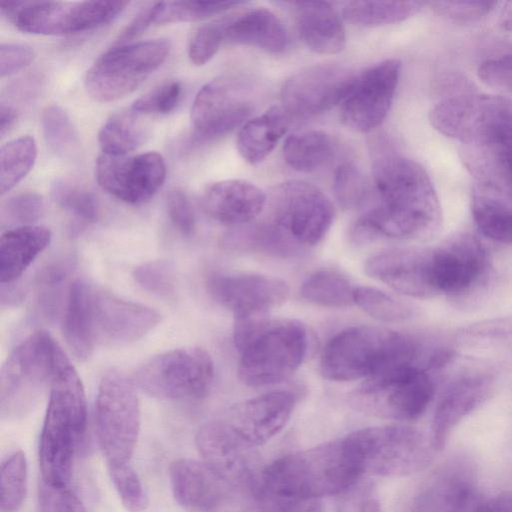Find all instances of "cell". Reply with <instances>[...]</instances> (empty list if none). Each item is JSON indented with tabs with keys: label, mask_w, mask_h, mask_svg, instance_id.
Here are the masks:
<instances>
[{
	"label": "cell",
	"mask_w": 512,
	"mask_h": 512,
	"mask_svg": "<svg viewBox=\"0 0 512 512\" xmlns=\"http://www.w3.org/2000/svg\"><path fill=\"white\" fill-rule=\"evenodd\" d=\"M485 394V385L473 378L463 379L446 391L431 426L429 438L435 451L444 448L455 426L483 401Z\"/></svg>",
	"instance_id": "cell-31"
},
{
	"label": "cell",
	"mask_w": 512,
	"mask_h": 512,
	"mask_svg": "<svg viewBox=\"0 0 512 512\" xmlns=\"http://www.w3.org/2000/svg\"><path fill=\"white\" fill-rule=\"evenodd\" d=\"M167 39L157 38L116 45L87 70L84 87L100 103L113 102L134 92L166 60Z\"/></svg>",
	"instance_id": "cell-10"
},
{
	"label": "cell",
	"mask_w": 512,
	"mask_h": 512,
	"mask_svg": "<svg viewBox=\"0 0 512 512\" xmlns=\"http://www.w3.org/2000/svg\"><path fill=\"white\" fill-rule=\"evenodd\" d=\"M35 58L34 50L25 44L2 43L0 45V76H11L24 69Z\"/></svg>",
	"instance_id": "cell-55"
},
{
	"label": "cell",
	"mask_w": 512,
	"mask_h": 512,
	"mask_svg": "<svg viewBox=\"0 0 512 512\" xmlns=\"http://www.w3.org/2000/svg\"><path fill=\"white\" fill-rule=\"evenodd\" d=\"M135 281L146 291L159 296H170L175 289V277L165 261H150L135 268Z\"/></svg>",
	"instance_id": "cell-49"
},
{
	"label": "cell",
	"mask_w": 512,
	"mask_h": 512,
	"mask_svg": "<svg viewBox=\"0 0 512 512\" xmlns=\"http://www.w3.org/2000/svg\"><path fill=\"white\" fill-rule=\"evenodd\" d=\"M1 512H17L27 492V461L18 450L9 454L1 464Z\"/></svg>",
	"instance_id": "cell-40"
},
{
	"label": "cell",
	"mask_w": 512,
	"mask_h": 512,
	"mask_svg": "<svg viewBox=\"0 0 512 512\" xmlns=\"http://www.w3.org/2000/svg\"><path fill=\"white\" fill-rule=\"evenodd\" d=\"M335 196L344 208L357 209L369 196V185L362 172L353 164L343 163L335 171Z\"/></svg>",
	"instance_id": "cell-45"
},
{
	"label": "cell",
	"mask_w": 512,
	"mask_h": 512,
	"mask_svg": "<svg viewBox=\"0 0 512 512\" xmlns=\"http://www.w3.org/2000/svg\"><path fill=\"white\" fill-rule=\"evenodd\" d=\"M223 42V19L200 26L189 43L190 62L196 66L206 64L215 56Z\"/></svg>",
	"instance_id": "cell-48"
},
{
	"label": "cell",
	"mask_w": 512,
	"mask_h": 512,
	"mask_svg": "<svg viewBox=\"0 0 512 512\" xmlns=\"http://www.w3.org/2000/svg\"><path fill=\"white\" fill-rule=\"evenodd\" d=\"M206 286L211 297L235 319L264 316L281 306L289 295L283 280L258 273L214 272Z\"/></svg>",
	"instance_id": "cell-19"
},
{
	"label": "cell",
	"mask_w": 512,
	"mask_h": 512,
	"mask_svg": "<svg viewBox=\"0 0 512 512\" xmlns=\"http://www.w3.org/2000/svg\"><path fill=\"white\" fill-rule=\"evenodd\" d=\"M166 178L161 154L149 151L130 156L101 154L96 162L99 186L111 196L131 205L149 201Z\"/></svg>",
	"instance_id": "cell-17"
},
{
	"label": "cell",
	"mask_w": 512,
	"mask_h": 512,
	"mask_svg": "<svg viewBox=\"0 0 512 512\" xmlns=\"http://www.w3.org/2000/svg\"><path fill=\"white\" fill-rule=\"evenodd\" d=\"M386 144L380 140L371 144L379 202L353 225L351 236L358 243L419 239L435 231L440 223L439 199L426 170Z\"/></svg>",
	"instance_id": "cell-1"
},
{
	"label": "cell",
	"mask_w": 512,
	"mask_h": 512,
	"mask_svg": "<svg viewBox=\"0 0 512 512\" xmlns=\"http://www.w3.org/2000/svg\"><path fill=\"white\" fill-rule=\"evenodd\" d=\"M169 218L184 235H191L196 226L195 213L187 195L179 189L171 190L166 199Z\"/></svg>",
	"instance_id": "cell-54"
},
{
	"label": "cell",
	"mask_w": 512,
	"mask_h": 512,
	"mask_svg": "<svg viewBox=\"0 0 512 512\" xmlns=\"http://www.w3.org/2000/svg\"><path fill=\"white\" fill-rule=\"evenodd\" d=\"M485 264L483 247L470 236L428 250V278L433 294L467 290L479 279Z\"/></svg>",
	"instance_id": "cell-23"
},
{
	"label": "cell",
	"mask_w": 512,
	"mask_h": 512,
	"mask_svg": "<svg viewBox=\"0 0 512 512\" xmlns=\"http://www.w3.org/2000/svg\"><path fill=\"white\" fill-rule=\"evenodd\" d=\"M356 286L338 271L321 269L309 275L301 286V295L316 305L345 308L354 302Z\"/></svg>",
	"instance_id": "cell-36"
},
{
	"label": "cell",
	"mask_w": 512,
	"mask_h": 512,
	"mask_svg": "<svg viewBox=\"0 0 512 512\" xmlns=\"http://www.w3.org/2000/svg\"><path fill=\"white\" fill-rule=\"evenodd\" d=\"M51 196L78 223L89 224L97 220V201L89 191L70 182L56 180L51 185Z\"/></svg>",
	"instance_id": "cell-42"
},
{
	"label": "cell",
	"mask_w": 512,
	"mask_h": 512,
	"mask_svg": "<svg viewBox=\"0 0 512 512\" xmlns=\"http://www.w3.org/2000/svg\"><path fill=\"white\" fill-rule=\"evenodd\" d=\"M354 302L371 317L385 322L402 321L412 313L409 305L373 287H356Z\"/></svg>",
	"instance_id": "cell-43"
},
{
	"label": "cell",
	"mask_w": 512,
	"mask_h": 512,
	"mask_svg": "<svg viewBox=\"0 0 512 512\" xmlns=\"http://www.w3.org/2000/svg\"><path fill=\"white\" fill-rule=\"evenodd\" d=\"M59 344L45 331L18 344L2 366L1 417L15 419L30 412L50 386Z\"/></svg>",
	"instance_id": "cell-8"
},
{
	"label": "cell",
	"mask_w": 512,
	"mask_h": 512,
	"mask_svg": "<svg viewBox=\"0 0 512 512\" xmlns=\"http://www.w3.org/2000/svg\"><path fill=\"white\" fill-rule=\"evenodd\" d=\"M233 338L239 353L238 376L251 387L288 379L300 367L308 349L305 326L290 318L264 315L235 319Z\"/></svg>",
	"instance_id": "cell-6"
},
{
	"label": "cell",
	"mask_w": 512,
	"mask_h": 512,
	"mask_svg": "<svg viewBox=\"0 0 512 512\" xmlns=\"http://www.w3.org/2000/svg\"><path fill=\"white\" fill-rule=\"evenodd\" d=\"M91 291L92 285L86 281H73L63 310L64 338L73 355L81 361L87 360L95 347L90 326Z\"/></svg>",
	"instance_id": "cell-33"
},
{
	"label": "cell",
	"mask_w": 512,
	"mask_h": 512,
	"mask_svg": "<svg viewBox=\"0 0 512 512\" xmlns=\"http://www.w3.org/2000/svg\"><path fill=\"white\" fill-rule=\"evenodd\" d=\"M299 35L319 54H336L346 43L345 29L332 4L323 1L292 2Z\"/></svg>",
	"instance_id": "cell-29"
},
{
	"label": "cell",
	"mask_w": 512,
	"mask_h": 512,
	"mask_svg": "<svg viewBox=\"0 0 512 512\" xmlns=\"http://www.w3.org/2000/svg\"><path fill=\"white\" fill-rule=\"evenodd\" d=\"M400 73L401 62L393 58L357 74L341 103L342 122L359 132H370L380 126L391 108Z\"/></svg>",
	"instance_id": "cell-16"
},
{
	"label": "cell",
	"mask_w": 512,
	"mask_h": 512,
	"mask_svg": "<svg viewBox=\"0 0 512 512\" xmlns=\"http://www.w3.org/2000/svg\"><path fill=\"white\" fill-rule=\"evenodd\" d=\"M140 420L134 382L120 370L108 371L100 381L95 403L97 439L108 467L129 464Z\"/></svg>",
	"instance_id": "cell-9"
},
{
	"label": "cell",
	"mask_w": 512,
	"mask_h": 512,
	"mask_svg": "<svg viewBox=\"0 0 512 512\" xmlns=\"http://www.w3.org/2000/svg\"><path fill=\"white\" fill-rule=\"evenodd\" d=\"M182 94L181 82L167 80L137 98L130 109L139 115L168 114L179 105Z\"/></svg>",
	"instance_id": "cell-46"
},
{
	"label": "cell",
	"mask_w": 512,
	"mask_h": 512,
	"mask_svg": "<svg viewBox=\"0 0 512 512\" xmlns=\"http://www.w3.org/2000/svg\"><path fill=\"white\" fill-rule=\"evenodd\" d=\"M477 74L487 86L512 94V50L484 59Z\"/></svg>",
	"instance_id": "cell-50"
},
{
	"label": "cell",
	"mask_w": 512,
	"mask_h": 512,
	"mask_svg": "<svg viewBox=\"0 0 512 512\" xmlns=\"http://www.w3.org/2000/svg\"><path fill=\"white\" fill-rule=\"evenodd\" d=\"M51 240L48 228L39 225L7 229L0 238L1 284L15 282L46 249Z\"/></svg>",
	"instance_id": "cell-30"
},
{
	"label": "cell",
	"mask_w": 512,
	"mask_h": 512,
	"mask_svg": "<svg viewBox=\"0 0 512 512\" xmlns=\"http://www.w3.org/2000/svg\"><path fill=\"white\" fill-rule=\"evenodd\" d=\"M462 146L474 186L512 210V113L495 120Z\"/></svg>",
	"instance_id": "cell-14"
},
{
	"label": "cell",
	"mask_w": 512,
	"mask_h": 512,
	"mask_svg": "<svg viewBox=\"0 0 512 512\" xmlns=\"http://www.w3.org/2000/svg\"><path fill=\"white\" fill-rule=\"evenodd\" d=\"M155 3L139 11L131 22L119 34L116 45H122L132 42L134 38L141 35L150 25L154 24Z\"/></svg>",
	"instance_id": "cell-57"
},
{
	"label": "cell",
	"mask_w": 512,
	"mask_h": 512,
	"mask_svg": "<svg viewBox=\"0 0 512 512\" xmlns=\"http://www.w3.org/2000/svg\"><path fill=\"white\" fill-rule=\"evenodd\" d=\"M267 213L254 224L227 232L221 245L229 250L293 257L318 245L329 231L334 208L316 186L289 180L273 187L267 196Z\"/></svg>",
	"instance_id": "cell-2"
},
{
	"label": "cell",
	"mask_w": 512,
	"mask_h": 512,
	"mask_svg": "<svg viewBox=\"0 0 512 512\" xmlns=\"http://www.w3.org/2000/svg\"><path fill=\"white\" fill-rule=\"evenodd\" d=\"M48 406L39 440L42 481L68 486L87 431L82 381L60 346L55 354Z\"/></svg>",
	"instance_id": "cell-3"
},
{
	"label": "cell",
	"mask_w": 512,
	"mask_h": 512,
	"mask_svg": "<svg viewBox=\"0 0 512 512\" xmlns=\"http://www.w3.org/2000/svg\"><path fill=\"white\" fill-rule=\"evenodd\" d=\"M497 2L487 1H438L430 5L435 12L456 23H471L489 14Z\"/></svg>",
	"instance_id": "cell-51"
},
{
	"label": "cell",
	"mask_w": 512,
	"mask_h": 512,
	"mask_svg": "<svg viewBox=\"0 0 512 512\" xmlns=\"http://www.w3.org/2000/svg\"><path fill=\"white\" fill-rule=\"evenodd\" d=\"M362 473L344 438L278 458L260 472L254 492L299 500L341 495Z\"/></svg>",
	"instance_id": "cell-4"
},
{
	"label": "cell",
	"mask_w": 512,
	"mask_h": 512,
	"mask_svg": "<svg viewBox=\"0 0 512 512\" xmlns=\"http://www.w3.org/2000/svg\"><path fill=\"white\" fill-rule=\"evenodd\" d=\"M423 355L421 345L411 336L384 327L358 325L329 340L321 355L320 370L331 381L367 380L403 366H432Z\"/></svg>",
	"instance_id": "cell-5"
},
{
	"label": "cell",
	"mask_w": 512,
	"mask_h": 512,
	"mask_svg": "<svg viewBox=\"0 0 512 512\" xmlns=\"http://www.w3.org/2000/svg\"><path fill=\"white\" fill-rule=\"evenodd\" d=\"M253 109L248 85L236 76H220L206 83L191 107L192 140L205 143L241 125Z\"/></svg>",
	"instance_id": "cell-15"
},
{
	"label": "cell",
	"mask_w": 512,
	"mask_h": 512,
	"mask_svg": "<svg viewBox=\"0 0 512 512\" xmlns=\"http://www.w3.org/2000/svg\"><path fill=\"white\" fill-rule=\"evenodd\" d=\"M418 1H349L343 7L346 20L362 26H381L401 22L422 7Z\"/></svg>",
	"instance_id": "cell-37"
},
{
	"label": "cell",
	"mask_w": 512,
	"mask_h": 512,
	"mask_svg": "<svg viewBox=\"0 0 512 512\" xmlns=\"http://www.w3.org/2000/svg\"><path fill=\"white\" fill-rule=\"evenodd\" d=\"M195 443L203 462L228 485L253 487L259 476L255 472L253 449L242 444L219 418L199 429Z\"/></svg>",
	"instance_id": "cell-22"
},
{
	"label": "cell",
	"mask_w": 512,
	"mask_h": 512,
	"mask_svg": "<svg viewBox=\"0 0 512 512\" xmlns=\"http://www.w3.org/2000/svg\"><path fill=\"white\" fill-rule=\"evenodd\" d=\"M44 213L43 198L35 192H21L1 204L0 222L10 228L33 225Z\"/></svg>",
	"instance_id": "cell-44"
},
{
	"label": "cell",
	"mask_w": 512,
	"mask_h": 512,
	"mask_svg": "<svg viewBox=\"0 0 512 512\" xmlns=\"http://www.w3.org/2000/svg\"><path fill=\"white\" fill-rule=\"evenodd\" d=\"M356 76L339 65L307 67L283 84L282 106L291 116H313L326 112L344 101Z\"/></svg>",
	"instance_id": "cell-18"
},
{
	"label": "cell",
	"mask_w": 512,
	"mask_h": 512,
	"mask_svg": "<svg viewBox=\"0 0 512 512\" xmlns=\"http://www.w3.org/2000/svg\"><path fill=\"white\" fill-rule=\"evenodd\" d=\"M433 394L427 368L409 365L365 380L349 394L348 401L363 414L410 421L425 412Z\"/></svg>",
	"instance_id": "cell-11"
},
{
	"label": "cell",
	"mask_w": 512,
	"mask_h": 512,
	"mask_svg": "<svg viewBox=\"0 0 512 512\" xmlns=\"http://www.w3.org/2000/svg\"><path fill=\"white\" fill-rule=\"evenodd\" d=\"M160 320L161 315L151 307L92 286L90 326L95 344H129L153 330Z\"/></svg>",
	"instance_id": "cell-20"
},
{
	"label": "cell",
	"mask_w": 512,
	"mask_h": 512,
	"mask_svg": "<svg viewBox=\"0 0 512 512\" xmlns=\"http://www.w3.org/2000/svg\"><path fill=\"white\" fill-rule=\"evenodd\" d=\"M111 481L121 502L130 512H142L148 505V497L137 472L130 464L108 467Z\"/></svg>",
	"instance_id": "cell-47"
},
{
	"label": "cell",
	"mask_w": 512,
	"mask_h": 512,
	"mask_svg": "<svg viewBox=\"0 0 512 512\" xmlns=\"http://www.w3.org/2000/svg\"><path fill=\"white\" fill-rule=\"evenodd\" d=\"M128 1H1V14L22 32L63 36L91 31L113 21Z\"/></svg>",
	"instance_id": "cell-12"
},
{
	"label": "cell",
	"mask_w": 512,
	"mask_h": 512,
	"mask_svg": "<svg viewBox=\"0 0 512 512\" xmlns=\"http://www.w3.org/2000/svg\"><path fill=\"white\" fill-rule=\"evenodd\" d=\"M41 125L44 139L53 152L60 156H69L77 150V130L62 107L47 106L41 116Z\"/></svg>",
	"instance_id": "cell-41"
},
{
	"label": "cell",
	"mask_w": 512,
	"mask_h": 512,
	"mask_svg": "<svg viewBox=\"0 0 512 512\" xmlns=\"http://www.w3.org/2000/svg\"><path fill=\"white\" fill-rule=\"evenodd\" d=\"M475 475L469 461L457 458L441 467L414 500L411 512H465L475 501Z\"/></svg>",
	"instance_id": "cell-25"
},
{
	"label": "cell",
	"mask_w": 512,
	"mask_h": 512,
	"mask_svg": "<svg viewBox=\"0 0 512 512\" xmlns=\"http://www.w3.org/2000/svg\"><path fill=\"white\" fill-rule=\"evenodd\" d=\"M338 512H381V505L371 483L358 481L341 494Z\"/></svg>",
	"instance_id": "cell-53"
},
{
	"label": "cell",
	"mask_w": 512,
	"mask_h": 512,
	"mask_svg": "<svg viewBox=\"0 0 512 512\" xmlns=\"http://www.w3.org/2000/svg\"><path fill=\"white\" fill-rule=\"evenodd\" d=\"M240 1L155 2L154 24L194 22L221 14L242 4Z\"/></svg>",
	"instance_id": "cell-39"
},
{
	"label": "cell",
	"mask_w": 512,
	"mask_h": 512,
	"mask_svg": "<svg viewBox=\"0 0 512 512\" xmlns=\"http://www.w3.org/2000/svg\"><path fill=\"white\" fill-rule=\"evenodd\" d=\"M295 406L290 391H272L240 401L218 418L242 444L255 449L285 427Z\"/></svg>",
	"instance_id": "cell-21"
},
{
	"label": "cell",
	"mask_w": 512,
	"mask_h": 512,
	"mask_svg": "<svg viewBox=\"0 0 512 512\" xmlns=\"http://www.w3.org/2000/svg\"><path fill=\"white\" fill-rule=\"evenodd\" d=\"M214 363L201 347L163 352L141 365L134 382L145 393L161 399H200L213 384Z\"/></svg>",
	"instance_id": "cell-13"
},
{
	"label": "cell",
	"mask_w": 512,
	"mask_h": 512,
	"mask_svg": "<svg viewBox=\"0 0 512 512\" xmlns=\"http://www.w3.org/2000/svg\"><path fill=\"white\" fill-rule=\"evenodd\" d=\"M265 512H319L317 500H299L254 492Z\"/></svg>",
	"instance_id": "cell-56"
},
{
	"label": "cell",
	"mask_w": 512,
	"mask_h": 512,
	"mask_svg": "<svg viewBox=\"0 0 512 512\" xmlns=\"http://www.w3.org/2000/svg\"><path fill=\"white\" fill-rule=\"evenodd\" d=\"M465 512H512V493H501L475 502Z\"/></svg>",
	"instance_id": "cell-58"
},
{
	"label": "cell",
	"mask_w": 512,
	"mask_h": 512,
	"mask_svg": "<svg viewBox=\"0 0 512 512\" xmlns=\"http://www.w3.org/2000/svg\"><path fill=\"white\" fill-rule=\"evenodd\" d=\"M428 249L394 248L367 259L366 274L393 290L418 298L433 296L428 278Z\"/></svg>",
	"instance_id": "cell-24"
},
{
	"label": "cell",
	"mask_w": 512,
	"mask_h": 512,
	"mask_svg": "<svg viewBox=\"0 0 512 512\" xmlns=\"http://www.w3.org/2000/svg\"><path fill=\"white\" fill-rule=\"evenodd\" d=\"M290 119L291 115L282 105H275L245 122L237 137L241 157L250 164L263 161L288 130Z\"/></svg>",
	"instance_id": "cell-32"
},
{
	"label": "cell",
	"mask_w": 512,
	"mask_h": 512,
	"mask_svg": "<svg viewBox=\"0 0 512 512\" xmlns=\"http://www.w3.org/2000/svg\"><path fill=\"white\" fill-rule=\"evenodd\" d=\"M169 478L178 504L194 510L216 506L231 487L203 461L190 458L174 460L169 467Z\"/></svg>",
	"instance_id": "cell-27"
},
{
	"label": "cell",
	"mask_w": 512,
	"mask_h": 512,
	"mask_svg": "<svg viewBox=\"0 0 512 512\" xmlns=\"http://www.w3.org/2000/svg\"><path fill=\"white\" fill-rule=\"evenodd\" d=\"M38 500L39 512H87L80 499L68 486L41 481Z\"/></svg>",
	"instance_id": "cell-52"
},
{
	"label": "cell",
	"mask_w": 512,
	"mask_h": 512,
	"mask_svg": "<svg viewBox=\"0 0 512 512\" xmlns=\"http://www.w3.org/2000/svg\"><path fill=\"white\" fill-rule=\"evenodd\" d=\"M18 114L16 109L1 101L0 103V135L4 137L6 133L14 126L17 120Z\"/></svg>",
	"instance_id": "cell-59"
},
{
	"label": "cell",
	"mask_w": 512,
	"mask_h": 512,
	"mask_svg": "<svg viewBox=\"0 0 512 512\" xmlns=\"http://www.w3.org/2000/svg\"><path fill=\"white\" fill-rule=\"evenodd\" d=\"M499 22L503 29L512 31V2L505 3L500 14Z\"/></svg>",
	"instance_id": "cell-60"
},
{
	"label": "cell",
	"mask_w": 512,
	"mask_h": 512,
	"mask_svg": "<svg viewBox=\"0 0 512 512\" xmlns=\"http://www.w3.org/2000/svg\"><path fill=\"white\" fill-rule=\"evenodd\" d=\"M140 116L131 109L111 115L98 133L102 153L125 156L143 145L149 130Z\"/></svg>",
	"instance_id": "cell-34"
},
{
	"label": "cell",
	"mask_w": 512,
	"mask_h": 512,
	"mask_svg": "<svg viewBox=\"0 0 512 512\" xmlns=\"http://www.w3.org/2000/svg\"><path fill=\"white\" fill-rule=\"evenodd\" d=\"M225 42L251 46L270 53L282 52L287 32L280 19L266 8H251L223 18Z\"/></svg>",
	"instance_id": "cell-28"
},
{
	"label": "cell",
	"mask_w": 512,
	"mask_h": 512,
	"mask_svg": "<svg viewBox=\"0 0 512 512\" xmlns=\"http://www.w3.org/2000/svg\"><path fill=\"white\" fill-rule=\"evenodd\" d=\"M267 195L255 184L243 179H228L208 185L201 205L214 220L233 226L251 223L265 209Z\"/></svg>",
	"instance_id": "cell-26"
},
{
	"label": "cell",
	"mask_w": 512,
	"mask_h": 512,
	"mask_svg": "<svg viewBox=\"0 0 512 512\" xmlns=\"http://www.w3.org/2000/svg\"><path fill=\"white\" fill-rule=\"evenodd\" d=\"M333 154L331 138L319 130L291 134L283 145L286 163L300 172L317 171L331 161Z\"/></svg>",
	"instance_id": "cell-35"
},
{
	"label": "cell",
	"mask_w": 512,
	"mask_h": 512,
	"mask_svg": "<svg viewBox=\"0 0 512 512\" xmlns=\"http://www.w3.org/2000/svg\"><path fill=\"white\" fill-rule=\"evenodd\" d=\"M37 157L33 137L24 135L3 144L0 149L1 195L12 190L32 169Z\"/></svg>",
	"instance_id": "cell-38"
},
{
	"label": "cell",
	"mask_w": 512,
	"mask_h": 512,
	"mask_svg": "<svg viewBox=\"0 0 512 512\" xmlns=\"http://www.w3.org/2000/svg\"><path fill=\"white\" fill-rule=\"evenodd\" d=\"M343 438L362 474L410 475L425 469L435 451L430 438L406 425L363 428Z\"/></svg>",
	"instance_id": "cell-7"
}]
</instances>
